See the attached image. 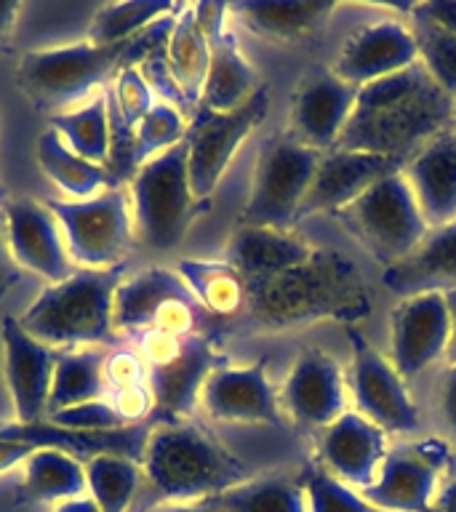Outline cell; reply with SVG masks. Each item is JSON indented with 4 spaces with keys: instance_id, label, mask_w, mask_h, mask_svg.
Returning a JSON list of instances; mask_svg holds the SVG:
<instances>
[{
    "instance_id": "obj_18",
    "label": "cell",
    "mask_w": 456,
    "mask_h": 512,
    "mask_svg": "<svg viewBox=\"0 0 456 512\" xmlns=\"http://www.w3.org/2000/svg\"><path fill=\"white\" fill-rule=\"evenodd\" d=\"M200 403L216 422L283 427L278 398L267 379V360L251 366H219L208 374Z\"/></svg>"
},
{
    "instance_id": "obj_5",
    "label": "cell",
    "mask_w": 456,
    "mask_h": 512,
    "mask_svg": "<svg viewBox=\"0 0 456 512\" xmlns=\"http://www.w3.org/2000/svg\"><path fill=\"white\" fill-rule=\"evenodd\" d=\"M128 40L112 46H94L83 40L27 51L16 70V86L27 102L38 112H46L48 118L75 110L94 99L99 88L110 86L120 70H126Z\"/></svg>"
},
{
    "instance_id": "obj_32",
    "label": "cell",
    "mask_w": 456,
    "mask_h": 512,
    "mask_svg": "<svg viewBox=\"0 0 456 512\" xmlns=\"http://www.w3.org/2000/svg\"><path fill=\"white\" fill-rule=\"evenodd\" d=\"M35 160L43 168V174L54 182L56 190L70 195L72 200H86L99 195L102 190L120 187L110 176V171L96 163H88L67 147L59 136L46 128L35 142Z\"/></svg>"
},
{
    "instance_id": "obj_49",
    "label": "cell",
    "mask_w": 456,
    "mask_h": 512,
    "mask_svg": "<svg viewBox=\"0 0 456 512\" xmlns=\"http://www.w3.org/2000/svg\"><path fill=\"white\" fill-rule=\"evenodd\" d=\"M440 403H443V416H446L448 430L454 432V438H456V366L446 368V376H443V392H440Z\"/></svg>"
},
{
    "instance_id": "obj_21",
    "label": "cell",
    "mask_w": 456,
    "mask_h": 512,
    "mask_svg": "<svg viewBox=\"0 0 456 512\" xmlns=\"http://www.w3.org/2000/svg\"><path fill=\"white\" fill-rule=\"evenodd\" d=\"M152 424H134V427H120L107 432H86L59 427V424L40 419L32 424H3L0 440H16L32 448H54L62 454L75 456L78 462L86 464L94 456H126L142 464L147 438H150Z\"/></svg>"
},
{
    "instance_id": "obj_10",
    "label": "cell",
    "mask_w": 456,
    "mask_h": 512,
    "mask_svg": "<svg viewBox=\"0 0 456 512\" xmlns=\"http://www.w3.org/2000/svg\"><path fill=\"white\" fill-rule=\"evenodd\" d=\"M270 110V88L262 86L243 107L230 112H214L198 107L187 123V166L195 198L206 200L216 190L230 160Z\"/></svg>"
},
{
    "instance_id": "obj_9",
    "label": "cell",
    "mask_w": 456,
    "mask_h": 512,
    "mask_svg": "<svg viewBox=\"0 0 456 512\" xmlns=\"http://www.w3.org/2000/svg\"><path fill=\"white\" fill-rule=\"evenodd\" d=\"M318 152L299 144L291 134L272 136L256 158L254 184L240 224L288 230L318 171Z\"/></svg>"
},
{
    "instance_id": "obj_35",
    "label": "cell",
    "mask_w": 456,
    "mask_h": 512,
    "mask_svg": "<svg viewBox=\"0 0 456 512\" xmlns=\"http://www.w3.org/2000/svg\"><path fill=\"white\" fill-rule=\"evenodd\" d=\"M48 128L88 163L107 166L110 155V120H107V94H96L86 104L62 115L48 118Z\"/></svg>"
},
{
    "instance_id": "obj_36",
    "label": "cell",
    "mask_w": 456,
    "mask_h": 512,
    "mask_svg": "<svg viewBox=\"0 0 456 512\" xmlns=\"http://www.w3.org/2000/svg\"><path fill=\"white\" fill-rule=\"evenodd\" d=\"M227 512H310L299 475H264L216 496Z\"/></svg>"
},
{
    "instance_id": "obj_16",
    "label": "cell",
    "mask_w": 456,
    "mask_h": 512,
    "mask_svg": "<svg viewBox=\"0 0 456 512\" xmlns=\"http://www.w3.org/2000/svg\"><path fill=\"white\" fill-rule=\"evenodd\" d=\"M0 339H3V374L16 416L14 422L32 424L46 419L59 352L27 334L14 315L3 318Z\"/></svg>"
},
{
    "instance_id": "obj_26",
    "label": "cell",
    "mask_w": 456,
    "mask_h": 512,
    "mask_svg": "<svg viewBox=\"0 0 456 512\" xmlns=\"http://www.w3.org/2000/svg\"><path fill=\"white\" fill-rule=\"evenodd\" d=\"M384 286L395 294L454 291L456 288V222L435 227L403 262L384 270Z\"/></svg>"
},
{
    "instance_id": "obj_54",
    "label": "cell",
    "mask_w": 456,
    "mask_h": 512,
    "mask_svg": "<svg viewBox=\"0 0 456 512\" xmlns=\"http://www.w3.org/2000/svg\"><path fill=\"white\" fill-rule=\"evenodd\" d=\"M448 299V310H451V339H448V360H451V366H456V288L454 291H446Z\"/></svg>"
},
{
    "instance_id": "obj_34",
    "label": "cell",
    "mask_w": 456,
    "mask_h": 512,
    "mask_svg": "<svg viewBox=\"0 0 456 512\" xmlns=\"http://www.w3.org/2000/svg\"><path fill=\"white\" fill-rule=\"evenodd\" d=\"M179 278L190 288L195 302L211 315L230 318L246 307V280L230 262H208V259H182L176 264Z\"/></svg>"
},
{
    "instance_id": "obj_40",
    "label": "cell",
    "mask_w": 456,
    "mask_h": 512,
    "mask_svg": "<svg viewBox=\"0 0 456 512\" xmlns=\"http://www.w3.org/2000/svg\"><path fill=\"white\" fill-rule=\"evenodd\" d=\"M411 19H414L411 35L416 40L419 62L430 72L432 80L456 99V32L440 30L419 16H411Z\"/></svg>"
},
{
    "instance_id": "obj_17",
    "label": "cell",
    "mask_w": 456,
    "mask_h": 512,
    "mask_svg": "<svg viewBox=\"0 0 456 512\" xmlns=\"http://www.w3.org/2000/svg\"><path fill=\"white\" fill-rule=\"evenodd\" d=\"M406 163V158H392V155L328 150L326 158L318 160V171L304 195L302 206L296 211V222L320 211H331V214L342 211L352 200H358L368 187H374L379 179L403 171Z\"/></svg>"
},
{
    "instance_id": "obj_57",
    "label": "cell",
    "mask_w": 456,
    "mask_h": 512,
    "mask_svg": "<svg viewBox=\"0 0 456 512\" xmlns=\"http://www.w3.org/2000/svg\"><path fill=\"white\" fill-rule=\"evenodd\" d=\"M454 128H456V99H454Z\"/></svg>"
},
{
    "instance_id": "obj_53",
    "label": "cell",
    "mask_w": 456,
    "mask_h": 512,
    "mask_svg": "<svg viewBox=\"0 0 456 512\" xmlns=\"http://www.w3.org/2000/svg\"><path fill=\"white\" fill-rule=\"evenodd\" d=\"M430 512H456V475H454V480H451V483H448V486L440 491Z\"/></svg>"
},
{
    "instance_id": "obj_2",
    "label": "cell",
    "mask_w": 456,
    "mask_h": 512,
    "mask_svg": "<svg viewBox=\"0 0 456 512\" xmlns=\"http://www.w3.org/2000/svg\"><path fill=\"white\" fill-rule=\"evenodd\" d=\"M246 307L256 326L291 328L318 320H358L371 312L366 280L334 248H312L291 270L246 283Z\"/></svg>"
},
{
    "instance_id": "obj_22",
    "label": "cell",
    "mask_w": 456,
    "mask_h": 512,
    "mask_svg": "<svg viewBox=\"0 0 456 512\" xmlns=\"http://www.w3.org/2000/svg\"><path fill=\"white\" fill-rule=\"evenodd\" d=\"M414 62H419V54H416L411 27L384 19V22L360 30L344 43L336 56L334 75L342 78L344 83L360 88L406 70Z\"/></svg>"
},
{
    "instance_id": "obj_28",
    "label": "cell",
    "mask_w": 456,
    "mask_h": 512,
    "mask_svg": "<svg viewBox=\"0 0 456 512\" xmlns=\"http://www.w3.org/2000/svg\"><path fill=\"white\" fill-rule=\"evenodd\" d=\"M312 254V246L294 238L288 230L270 227H243L240 224L227 246V259L246 283L272 278L302 264Z\"/></svg>"
},
{
    "instance_id": "obj_41",
    "label": "cell",
    "mask_w": 456,
    "mask_h": 512,
    "mask_svg": "<svg viewBox=\"0 0 456 512\" xmlns=\"http://www.w3.org/2000/svg\"><path fill=\"white\" fill-rule=\"evenodd\" d=\"M184 136H187V120H184L182 112L166 102H155V107L136 126V158H139V168L147 160L155 158V155H160V152L182 144Z\"/></svg>"
},
{
    "instance_id": "obj_1",
    "label": "cell",
    "mask_w": 456,
    "mask_h": 512,
    "mask_svg": "<svg viewBox=\"0 0 456 512\" xmlns=\"http://www.w3.org/2000/svg\"><path fill=\"white\" fill-rule=\"evenodd\" d=\"M454 128V96L432 80L422 62L358 88V99L334 150L406 158Z\"/></svg>"
},
{
    "instance_id": "obj_13",
    "label": "cell",
    "mask_w": 456,
    "mask_h": 512,
    "mask_svg": "<svg viewBox=\"0 0 456 512\" xmlns=\"http://www.w3.org/2000/svg\"><path fill=\"white\" fill-rule=\"evenodd\" d=\"M192 8L211 48V64H208L206 86H203L198 107L214 112L238 110L262 88V80L254 64L240 54L235 35L227 30L230 6L206 0V3H195Z\"/></svg>"
},
{
    "instance_id": "obj_44",
    "label": "cell",
    "mask_w": 456,
    "mask_h": 512,
    "mask_svg": "<svg viewBox=\"0 0 456 512\" xmlns=\"http://www.w3.org/2000/svg\"><path fill=\"white\" fill-rule=\"evenodd\" d=\"M107 400H110V406L115 408V414L126 427L147 424L152 419V411H155V400H152L147 382L131 384V387H123V390H110Z\"/></svg>"
},
{
    "instance_id": "obj_3",
    "label": "cell",
    "mask_w": 456,
    "mask_h": 512,
    "mask_svg": "<svg viewBox=\"0 0 456 512\" xmlns=\"http://www.w3.org/2000/svg\"><path fill=\"white\" fill-rule=\"evenodd\" d=\"M142 478L163 504L200 502L246 483V464L208 430L187 422L152 424Z\"/></svg>"
},
{
    "instance_id": "obj_15",
    "label": "cell",
    "mask_w": 456,
    "mask_h": 512,
    "mask_svg": "<svg viewBox=\"0 0 456 512\" xmlns=\"http://www.w3.org/2000/svg\"><path fill=\"white\" fill-rule=\"evenodd\" d=\"M451 339V310L446 291L406 296L392 310V366L403 379H414L446 355Z\"/></svg>"
},
{
    "instance_id": "obj_19",
    "label": "cell",
    "mask_w": 456,
    "mask_h": 512,
    "mask_svg": "<svg viewBox=\"0 0 456 512\" xmlns=\"http://www.w3.org/2000/svg\"><path fill=\"white\" fill-rule=\"evenodd\" d=\"M214 347L206 336H187L182 352L166 366L147 368V387L155 400L150 424L187 422L195 411L208 374L219 368Z\"/></svg>"
},
{
    "instance_id": "obj_55",
    "label": "cell",
    "mask_w": 456,
    "mask_h": 512,
    "mask_svg": "<svg viewBox=\"0 0 456 512\" xmlns=\"http://www.w3.org/2000/svg\"><path fill=\"white\" fill-rule=\"evenodd\" d=\"M54 512H99L96 502L91 496H78V499H72V502H64V504H56Z\"/></svg>"
},
{
    "instance_id": "obj_30",
    "label": "cell",
    "mask_w": 456,
    "mask_h": 512,
    "mask_svg": "<svg viewBox=\"0 0 456 512\" xmlns=\"http://www.w3.org/2000/svg\"><path fill=\"white\" fill-rule=\"evenodd\" d=\"M166 62L179 94L184 96L187 107L195 112L200 96H203V86H206L211 48H208V40L200 30L192 6H179V11H176L174 30L168 35Z\"/></svg>"
},
{
    "instance_id": "obj_11",
    "label": "cell",
    "mask_w": 456,
    "mask_h": 512,
    "mask_svg": "<svg viewBox=\"0 0 456 512\" xmlns=\"http://www.w3.org/2000/svg\"><path fill=\"white\" fill-rule=\"evenodd\" d=\"M451 456L443 440L400 443L387 451L376 480L360 494L384 512H430Z\"/></svg>"
},
{
    "instance_id": "obj_37",
    "label": "cell",
    "mask_w": 456,
    "mask_h": 512,
    "mask_svg": "<svg viewBox=\"0 0 456 512\" xmlns=\"http://www.w3.org/2000/svg\"><path fill=\"white\" fill-rule=\"evenodd\" d=\"M86 488L99 512H128L139 494L142 464L126 456H94L86 464Z\"/></svg>"
},
{
    "instance_id": "obj_43",
    "label": "cell",
    "mask_w": 456,
    "mask_h": 512,
    "mask_svg": "<svg viewBox=\"0 0 456 512\" xmlns=\"http://www.w3.org/2000/svg\"><path fill=\"white\" fill-rule=\"evenodd\" d=\"M48 422L59 424V427H70V430H86V432H107L120 430L126 424L120 422L110 400H91V403H80V406L64 408L56 414L48 416Z\"/></svg>"
},
{
    "instance_id": "obj_33",
    "label": "cell",
    "mask_w": 456,
    "mask_h": 512,
    "mask_svg": "<svg viewBox=\"0 0 456 512\" xmlns=\"http://www.w3.org/2000/svg\"><path fill=\"white\" fill-rule=\"evenodd\" d=\"M104 360H107V355L99 347L59 352L51 395H48L46 419L56 411L91 403V400H102L110 395L107 376H104Z\"/></svg>"
},
{
    "instance_id": "obj_51",
    "label": "cell",
    "mask_w": 456,
    "mask_h": 512,
    "mask_svg": "<svg viewBox=\"0 0 456 512\" xmlns=\"http://www.w3.org/2000/svg\"><path fill=\"white\" fill-rule=\"evenodd\" d=\"M152 512H227L222 504L216 502V496L211 499H200V502H174V504H160L158 510Z\"/></svg>"
},
{
    "instance_id": "obj_6",
    "label": "cell",
    "mask_w": 456,
    "mask_h": 512,
    "mask_svg": "<svg viewBox=\"0 0 456 512\" xmlns=\"http://www.w3.org/2000/svg\"><path fill=\"white\" fill-rule=\"evenodd\" d=\"M134 232L152 251H171L184 240L198 214L190 184L187 144H176L147 160L128 182Z\"/></svg>"
},
{
    "instance_id": "obj_14",
    "label": "cell",
    "mask_w": 456,
    "mask_h": 512,
    "mask_svg": "<svg viewBox=\"0 0 456 512\" xmlns=\"http://www.w3.org/2000/svg\"><path fill=\"white\" fill-rule=\"evenodd\" d=\"M3 232L16 267H24L32 275L48 280V286L70 278L75 272L62 227L46 206V200H11L3 208Z\"/></svg>"
},
{
    "instance_id": "obj_47",
    "label": "cell",
    "mask_w": 456,
    "mask_h": 512,
    "mask_svg": "<svg viewBox=\"0 0 456 512\" xmlns=\"http://www.w3.org/2000/svg\"><path fill=\"white\" fill-rule=\"evenodd\" d=\"M408 14L419 16L424 22L435 24L440 30L456 32V0H427L408 6Z\"/></svg>"
},
{
    "instance_id": "obj_42",
    "label": "cell",
    "mask_w": 456,
    "mask_h": 512,
    "mask_svg": "<svg viewBox=\"0 0 456 512\" xmlns=\"http://www.w3.org/2000/svg\"><path fill=\"white\" fill-rule=\"evenodd\" d=\"M107 94L112 96V102L118 104L120 115L131 123V126H139L144 120V115L155 107V94L152 88L147 86V80L139 72V67H126V70L118 72V78L112 80Z\"/></svg>"
},
{
    "instance_id": "obj_39",
    "label": "cell",
    "mask_w": 456,
    "mask_h": 512,
    "mask_svg": "<svg viewBox=\"0 0 456 512\" xmlns=\"http://www.w3.org/2000/svg\"><path fill=\"white\" fill-rule=\"evenodd\" d=\"M299 480L307 494L310 512H384L368 502L360 491L334 478L323 464H307L299 472Z\"/></svg>"
},
{
    "instance_id": "obj_25",
    "label": "cell",
    "mask_w": 456,
    "mask_h": 512,
    "mask_svg": "<svg viewBox=\"0 0 456 512\" xmlns=\"http://www.w3.org/2000/svg\"><path fill=\"white\" fill-rule=\"evenodd\" d=\"M403 176L432 230L456 222V128L424 144L406 163Z\"/></svg>"
},
{
    "instance_id": "obj_46",
    "label": "cell",
    "mask_w": 456,
    "mask_h": 512,
    "mask_svg": "<svg viewBox=\"0 0 456 512\" xmlns=\"http://www.w3.org/2000/svg\"><path fill=\"white\" fill-rule=\"evenodd\" d=\"M139 336V342H136V352L142 355V360L147 363V368L155 366H166L171 360L182 352L184 339L171 334H163V331H144Z\"/></svg>"
},
{
    "instance_id": "obj_8",
    "label": "cell",
    "mask_w": 456,
    "mask_h": 512,
    "mask_svg": "<svg viewBox=\"0 0 456 512\" xmlns=\"http://www.w3.org/2000/svg\"><path fill=\"white\" fill-rule=\"evenodd\" d=\"M336 219L384 264V270L414 254L430 232L403 171L379 179L350 206L336 211Z\"/></svg>"
},
{
    "instance_id": "obj_52",
    "label": "cell",
    "mask_w": 456,
    "mask_h": 512,
    "mask_svg": "<svg viewBox=\"0 0 456 512\" xmlns=\"http://www.w3.org/2000/svg\"><path fill=\"white\" fill-rule=\"evenodd\" d=\"M16 280V270H14V259L8 254V246H6V232L0 235V294L6 291L11 283Z\"/></svg>"
},
{
    "instance_id": "obj_50",
    "label": "cell",
    "mask_w": 456,
    "mask_h": 512,
    "mask_svg": "<svg viewBox=\"0 0 456 512\" xmlns=\"http://www.w3.org/2000/svg\"><path fill=\"white\" fill-rule=\"evenodd\" d=\"M19 14H22V3L0 0V54L8 48V40H11V32H14Z\"/></svg>"
},
{
    "instance_id": "obj_48",
    "label": "cell",
    "mask_w": 456,
    "mask_h": 512,
    "mask_svg": "<svg viewBox=\"0 0 456 512\" xmlns=\"http://www.w3.org/2000/svg\"><path fill=\"white\" fill-rule=\"evenodd\" d=\"M35 454V448L27 443H16V440H0V478L8 472L24 464L30 456Z\"/></svg>"
},
{
    "instance_id": "obj_12",
    "label": "cell",
    "mask_w": 456,
    "mask_h": 512,
    "mask_svg": "<svg viewBox=\"0 0 456 512\" xmlns=\"http://www.w3.org/2000/svg\"><path fill=\"white\" fill-rule=\"evenodd\" d=\"M352 342V395L360 416L384 432H414L419 411L406 390V379L366 342L358 328H347Z\"/></svg>"
},
{
    "instance_id": "obj_27",
    "label": "cell",
    "mask_w": 456,
    "mask_h": 512,
    "mask_svg": "<svg viewBox=\"0 0 456 512\" xmlns=\"http://www.w3.org/2000/svg\"><path fill=\"white\" fill-rule=\"evenodd\" d=\"M195 299L176 270L150 267L123 280L115 294V331L144 334L174 302Z\"/></svg>"
},
{
    "instance_id": "obj_7",
    "label": "cell",
    "mask_w": 456,
    "mask_h": 512,
    "mask_svg": "<svg viewBox=\"0 0 456 512\" xmlns=\"http://www.w3.org/2000/svg\"><path fill=\"white\" fill-rule=\"evenodd\" d=\"M62 227L64 243L78 270L120 267L136 240L128 184L86 200H46Z\"/></svg>"
},
{
    "instance_id": "obj_4",
    "label": "cell",
    "mask_w": 456,
    "mask_h": 512,
    "mask_svg": "<svg viewBox=\"0 0 456 512\" xmlns=\"http://www.w3.org/2000/svg\"><path fill=\"white\" fill-rule=\"evenodd\" d=\"M126 267L75 270L70 278L51 283L19 315V323L51 350H83L115 339V294Z\"/></svg>"
},
{
    "instance_id": "obj_45",
    "label": "cell",
    "mask_w": 456,
    "mask_h": 512,
    "mask_svg": "<svg viewBox=\"0 0 456 512\" xmlns=\"http://www.w3.org/2000/svg\"><path fill=\"white\" fill-rule=\"evenodd\" d=\"M104 376L110 390H123L131 384L147 382V363L136 350H115L104 360Z\"/></svg>"
},
{
    "instance_id": "obj_24",
    "label": "cell",
    "mask_w": 456,
    "mask_h": 512,
    "mask_svg": "<svg viewBox=\"0 0 456 512\" xmlns=\"http://www.w3.org/2000/svg\"><path fill=\"white\" fill-rule=\"evenodd\" d=\"M318 454L320 464L334 478L363 491L374 483L387 456V432L368 422L366 416L344 411L326 427Z\"/></svg>"
},
{
    "instance_id": "obj_29",
    "label": "cell",
    "mask_w": 456,
    "mask_h": 512,
    "mask_svg": "<svg viewBox=\"0 0 456 512\" xmlns=\"http://www.w3.org/2000/svg\"><path fill=\"white\" fill-rule=\"evenodd\" d=\"M334 6L331 0H243L230 3V14L256 35L296 40L318 30Z\"/></svg>"
},
{
    "instance_id": "obj_56",
    "label": "cell",
    "mask_w": 456,
    "mask_h": 512,
    "mask_svg": "<svg viewBox=\"0 0 456 512\" xmlns=\"http://www.w3.org/2000/svg\"><path fill=\"white\" fill-rule=\"evenodd\" d=\"M451 470H454V475H456V454L451 456Z\"/></svg>"
},
{
    "instance_id": "obj_38",
    "label": "cell",
    "mask_w": 456,
    "mask_h": 512,
    "mask_svg": "<svg viewBox=\"0 0 456 512\" xmlns=\"http://www.w3.org/2000/svg\"><path fill=\"white\" fill-rule=\"evenodd\" d=\"M176 3L171 0H131V3H107L94 14L88 24L86 40L94 46H112L134 38L136 32L150 27L163 16L174 14Z\"/></svg>"
},
{
    "instance_id": "obj_31",
    "label": "cell",
    "mask_w": 456,
    "mask_h": 512,
    "mask_svg": "<svg viewBox=\"0 0 456 512\" xmlns=\"http://www.w3.org/2000/svg\"><path fill=\"white\" fill-rule=\"evenodd\" d=\"M22 467L24 478L19 502L64 504L88 494L86 467L75 456L54 448H35V454Z\"/></svg>"
},
{
    "instance_id": "obj_20",
    "label": "cell",
    "mask_w": 456,
    "mask_h": 512,
    "mask_svg": "<svg viewBox=\"0 0 456 512\" xmlns=\"http://www.w3.org/2000/svg\"><path fill=\"white\" fill-rule=\"evenodd\" d=\"M358 99V88L331 72H312L296 91L291 136L310 150H334Z\"/></svg>"
},
{
    "instance_id": "obj_23",
    "label": "cell",
    "mask_w": 456,
    "mask_h": 512,
    "mask_svg": "<svg viewBox=\"0 0 456 512\" xmlns=\"http://www.w3.org/2000/svg\"><path fill=\"white\" fill-rule=\"evenodd\" d=\"M283 406L304 430L334 424L344 414V379L336 360L320 350L299 352L283 387Z\"/></svg>"
}]
</instances>
